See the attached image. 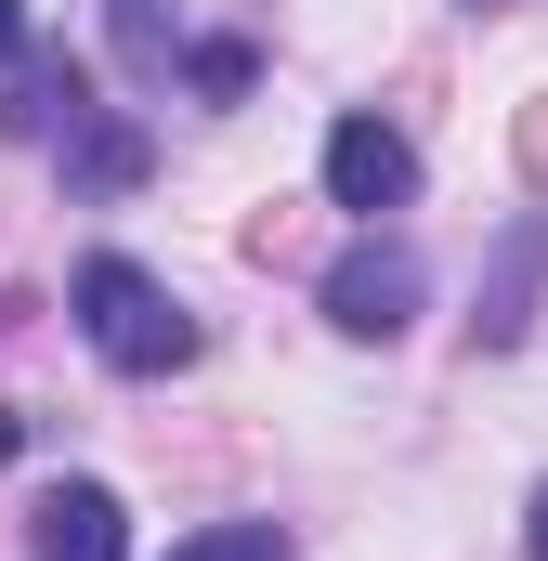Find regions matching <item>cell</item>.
<instances>
[{"label": "cell", "instance_id": "cell-1", "mask_svg": "<svg viewBox=\"0 0 548 561\" xmlns=\"http://www.w3.org/2000/svg\"><path fill=\"white\" fill-rule=\"evenodd\" d=\"M79 327H92V353L132 366V379H157V366L196 353V327L170 313V287L144 275V262H79Z\"/></svg>", "mask_w": 548, "mask_h": 561}, {"label": "cell", "instance_id": "cell-2", "mask_svg": "<svg viewBox=\"0 0 548 561\" xmlns=\"http://www.w3.org/2000/svg\"><path fill=\"white\" fill-rule=\"evenodd\" d=\"M406 313H418V262L406 249L366 236V249L327 262V327H340V340H406Z\"/></svg>", "mask_w": 548, "mask_h": 561}, {"label": "cell", "instance_id": "cell-3", "mask_svg": "<svg viewBox=\"0 0 548 561\" xmlns=\"http://www.w3.org/2000/svg\"><path fill=\"white\" fill-rule=\"evenodd\" d=\"M418 196V157H406V131H379V118H340L327 131V209H406Z\"/></svg>", "mask_w": 548, "mask_h": 561}, {"label": "cell", "instance_id": "cell-4", "mask_svg": "<svg viewBox=\"0 0 548 561\" xmlns=\"http://www.w3.org/2000/svg\"><path fill=\"white\" fill-rule=\"evenodd\" d=\"M26 549H39V561H118V549H132V523H118L105 483H53V496L26 510Z\"/></svg>", "mask_w": 548, "mask_h": 561}, {"label": "cell", "instance_id": "cell-5", "mask_svg": "<svg viewBox=\"0 0 548 561\" xmlns=\"http://www.w3.org/2000/svg\"><path fill=\"white\" fill-rule=\"evenodd\" d=\"M536 275H548V222H523V236H510V262H496V287H483V313H470V327H483V340H523V300H536Z\"/></svg>", "mask_w": 548, "mask_h": 561}, {"label": "cell", "instance_id": "cell-6", "mask_svg": "<svg viewBox=\"0 0 548 561\" xmlns=\"http://www.w3.org/2000/svg\"><path fill=\"white\" fill-rule=\"evenodd\" d=\"M66 183H79V196L144 183V131H118V118H105V131H79V144H66Z\"/></svg>", "mask_w": 548, "mask_h": 561}, {"label": "cell", "instance_id": "cell-7", "mask_svg": "<svg viewBox=\"0 0 548 561\" xmlns=\"http://www.w3.org/2000/svg\"><path fill=\"white\" fill-rule=\"evenodd\" d=\"M105 26H118V66H132V79H157V66L183 53V13H170V0H118Z\"/></svg>", "mask_w": 548, "mask_h": 561}, {"label": "cell", "instance_id": "cell-8", "mask_svg": "<svg viewBox=\"0 0 548 561\" xmlns=\"http://www.w3.org/2000/svg\"><path fill=\"white\" fill-rule=\"evenodd\" d=\"M183 79H196L209 105H236V92L262 79V53H249V39H196V53H183Z\"/></svg>", "mask_w": 548, "mask_h": 561}, {"label": "cell", "instance_id": "cell-9", "mask_svg": "<svg viewBox=\"0 0 548 561\" xmlns=\"http://www.w3.org/2000/svg\"><path fill=\"white\" fill-rule=\"evenodd\" d=\"M170 561H300V549H287L274 523H209V536H183Z\"/></svg>", "mask_w": 548, "mask_h": 561}, {"label": "cell", "instance_id": "cell-10", "mask_svg": "<svg viewBox=\"0 0 548 561\" xmlns=\"http://www.w3.org/2000/svg\"><path fill=\"white\" fill-rule=\"evenodd\" d=\"M510 144H523V183H536V196H548V92H536V105H523V118H510Z\"/></svg>", "mask_w": 548, "mask_h": 561}, {"label": "cell", "instance_id": "cell-11", "mask_svg": "<svg viewBox=\"0 0 548 561\" xmlns=\"http://www.w3.org/2000/svg\"><path fill=\"white\" fill-rule=\"evenodd\" d=\"M13 53H26V0H0V66H13Z\"/></svg>", "mask_w": 548, "mask_h": 561}, {"label": "cell", "instance_id": "cell-12", "mask_svg": "<svg viewBox=\"0 0 548 561\" xmlns=\"http://www.w3.org/2000/svg\"><path fill=\"white\" fill-rule=\"evenodd\" d=\"M523 536H536V561H548V483H536V510H523Z\"/></svg>", "mask_w": 548, "mask_h": 561}]
</instances>
